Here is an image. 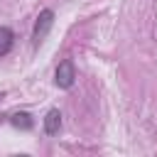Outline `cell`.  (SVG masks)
Instances as JSON below:
<instances>
[{"label": "cell", "mask_w": 157, "mask_h": 157, "mask_svg": "<svg viewBox=\"0 0 157 157\" xmlns=\"http://www.w3.org/2000/svg\"><path fill=\"white\" fill-rule=\"evenodd\" d=\"M52 25H54V10H42L39 15H37V22H34V29H32V44L34 47H39L42 42H44V37L49 34V29H52Z\"/></svg>", "instance_id": "obj_1"}, {"label": "cell", "mask_w": 157, "mask_h": 157, "mask_svg": "<svg viewBox=\"0 0 157 157\" xmlns=\"http://www.w3.org/2000/svg\"><path fill=\"white\" fill-rule=\"evenodd\" d=\"M74 81H76V66H74V61H71V59L59 61V66H56V71H54V83H56L59 88H71Z\"/></svg>", "instance_id": "obj_2"}, {"label": "cell", "mask_w": 157, "mask_h": 157, "mask_svg": "<svg viewBox=\"0 0 157 157\" xmlns=\"http://www.w3.org/2000/svg\"><path fill=\"white\" fill-rule=\"evenodd\" d=\"M61 130V113L56 108H52L47 115H44V132L47 135H56Z\"/></svg>", "instance_id": "obj_3"}, {"label": "cell", "mask_w": 157, "mask_h": 157, "mask_svg": "<svg viewBox=\"0 0 157 157\" xmlns=\"http://www.w3.org/2000/svg\"><path fill=\"white\" fill-rule=\"evenodd\" d=\"M12 44H15V34H12V29L5 27V25H0V56L10 54Z\"/></svg>", "instance_id": "obj_4"}, {"label": "cell", "mask_w": 157, "mask_h": 157, "mask_svg": "<svg viewBox=\"0 0 157 157\" xmlns=\"http://www.w3.org/2000/svg\"><path fill=\"white\" fill-rule=\"evenodd\" d=\"M10 123H12L15 128H22V130H29V128L34 125L32 115H29V113H25V110H22V113H12V115H10Z\"/></svg>", "instance_id": "obj_5"}]
</instances>
